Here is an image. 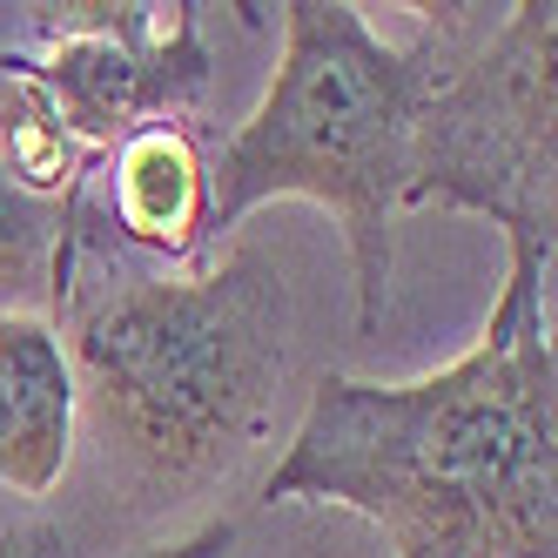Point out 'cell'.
I'll return each instance as SVG.
<instances>
[{
	"label": "cell",
	"instance_id": "1",
	"mask_svg": "<svg viewBox=\"0 0 558 558\" xmlns=\"http://www.w3.org/2000/svg\"><path fill=\"white\" fill-rule=\"evenodd\" d=\"M505 250L511 276L477 350L417 384L324 377L263 498L350 505L397 558H558L551 250Z\"/></svg>",
	"mask_w": 558,
	"mask_h": 558
},
{
	"label": "cell",
	"instance_id": "2",
	"mask_svg": "<svg viewBox=\"0 0 558 558\" xmlns=\"http://www.w3.org/2000/svg\"><path fill=\"white\" fill-rule=\"evenodd\" d=\"M430 88V27L411 48L371 34L350 0H290L283 61L256 114L209 169V229H235L256 203L303 195L343 222L356 263V324H384L390 243L411 209L417 108Z\"/></svg>",
	"mask_w": 558,
	"mask_h": 558
},
{
	"label": "cell",
	"instance_id": "3",
	"mask_svg": "<svg viewBox=\"0 0 558 558\" xmlns=\"http://www.w3.org/2000/svg\"><path fill=\"white\" fill-rule=\"evenodd\" d=\"M68 364L108 445L148 477L195 485L269 430L290 371V283L269 250L235 243L216 269L148 276L95 303Z\"/></svg>",
	"mask_w": 558,
	"mask_h": 558
},
{
	"label": "cell",
	"instance_id": "4",
	"mask_svg": "<svg viewBox=\"0 0 558 558\" xmlns=\"http://www.w3.org/2000/svg\"><path fill=\"white\" fill-rule=\"evenodd\" d=\"M430 88L417 108L411 209H471L505 243H558V8H424Z\"/></svg>",
	"mask_w": 558,
	"mask_h": 558
},
{
	"label": "cell",
	"instance_id": "5",
	"mask_svg": "<svg viewBox=\"0 0 558 558\" xmlns=\"http://www.w3.org/2000/svg\"><path fill=\"white\" fill-rule=\"evenodd\" d=\"M48 54H8V82H27L48 101L54 129L101 162L129 135L175 122L209 88V48L195 34V8H142V0H95V8H27Z\"/></svg>",
	"mask_w": 558,
	"mask_h": 558
},
{
	"label": "cell",
	"instance_id": "6",
	"mask_svg": "<svg viewBox=\"0 0 558 558\" xmlns=\"http://www.w3.org/2000/svg\"><path fill=\"white\" fill-rule=\"evenodd\" d=\"M74 364L48 316H0V485L48 498L74 451Z\"/></svg>",
	"mask_w": 558,
	"mask_h": 558
},
{
	"label": "cell",
	"instance_id": "7",
	"mask_svg": "<svg viewBox=\"0 0 558 558\" xmlns=\"http://www.w3.org/2000/svg\"><path fill=\"white\" fill-rule=\"evenodd\" d=\"M114 162V229L135 250L189 263L209 243V162L182 122H155L108 155Z\"/></svg>",
	"mask_w": 558,
	"mask_h": 558
},
{
	"label": "cell",
	"instance_id": "8",
	"mask_svg": "<svg viewBox=\"0 0 558 558\" xmlns=\"http://www.w3.org/2000/svg\"><path fill=\"white\" fill-rule=\"evenodd\" d=\"M82 195H34L0 162V316H41L68 296Z\"/></svg>",
	"mask_w": 558,
	"mask_h": 558
},
{
	"label": "cell",
	"instance_id": "9",
	"mask_svg": "<svg viewBox=\"0 0 558 558\" xmlns=\"http://www.w3.org/2000/svg\"><path fill=\"white\" fill-rule=\"evenodd\" d=\"M0 129H8V155H0V162L34 195H82V182L95 175V162L54 129L48 101L27 82H8V95H0Z\"/></svg>",
	"mask_w": 558,
	"mask_h": 558
},
{
	"label": "cell",
	"instance_id": "10",
	"mask_svg": "<svg viewBox=\"0 0 558 558\" xmlns=\"http://www.w3.org/2000/svg\"><path fill=\"white\" fill-rule=\"evenodd\" d=\"M229 538H235V525H229V518H216V525H203L195 538L148 545V551H135V558H222V551H229Z\"/></svg>",
	"mask_w": 558,
	"mask_h": 558
},
{
	"label": "cell",
	"instance_id": "11",
	"mask_svg": "<svg viewBox=\"0 0 558 558\" xmlns=\"http://www.w3.org/2000/svg\"><path fill=\"white\" fill-rule=\"evenodd\" d=\"M0 558H48V538H14V545H0Z\"/></svg>",
	"mask_w": 558,
	"mask_h": 558
}]
</instances>
